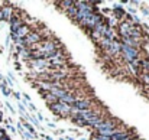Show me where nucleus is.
<instances>
[{
  "mask_svg": "<svg viewBox=\"0 0 149 140\" xmlns=\"http://www.w3.org/2000/svg\"><path fill=\"white\" fill-rule=\"evenodd\" d=\"M120 56L127 62V64H132L133 61L139 59L141 58V51L135 49V48H130L125 44H120Z\"/></svg>",
  "mask_w": 149,
  "mask_h": 140,
  "instance_id": "nucleus-1",
  "label": "nucleus"
},
{
  "mask_svg": "<svg viewBox=\"0 0 149 140\" xmlns=\"http://www.w3.org/2000/svg\"><path fill=\"white\" fill-rule=\"evenodd\" d=\"M25 42L28 44V48L31 46V45H33V44H41L42 42V36H41V33H39V30H35V29H32L28 35H26V38H25Z\"/></svg>",
  "mask_w": 149,
  "mask_h": 140,
  "instance_id": "nucleus-2",
  "label": "nucleus"
},
{
  "mask_svg": "<svg viewBox=\"0 0 149 140\" xmlns=\"http://www.w3.org/2000/svg\"><path fill=\"white\" fill-rule=\"evenodd\" d=\"M72 108L77 111H84L91 108V100L88 98H77V101L72 104Z\"/></svg>",
  "mask_w": 149,
  "mask_h": 140,
  "instance_id": "nucleus-3",
  "label": "nucleus"
},
{
  "mask_svg": "<svg viewBox=\"0 0 149 140\" xmlns=\"http://www.w3.org/2000/svg\"><path fill=\"white\" fill-rule=\"evenodd\" d=\"M9 22H10V30H12V33H15V32H16L23 23H25V22H23L19 16H16V15H13V16L10 17Z\"/></svg>",
  "mask_w": 149,
  "mask_h": 140,
  "instance_id": "nucleus-4",
  "label": "nucleus"
},
{
  "mask_svg": "<svg viewBox=\"0 0 149 140\" xmlns=\"http://www.w3.org/2000/svg\"><path fill=\"white\" fill-rule=\"evenodd\" d=\"M31 30H32V28H31L28 23H23V25H22V26H20V28H19L15 33L19 36V39H25V38H26V35H28Z\"/></svg>",
  "mask_w": 149,
  "mask_h": 140,
  "instance_id": "nucleus-5",
  "label": "nucleus"
},
{
  "mask_svg": "<svg viewBox=\"0 0 149 140\" xmlns=\"http://www.w3.org/2000/svg\"><path fill=\"white\" fill-rule=\"evenodd\" d=\"M13 7L10 6H4V7H0V12H1V17L3 20H10V17L13 16Z\"/></svg>",
  "mask_w": 149,
  "mask_h": 140,
  "instance_id": "nucleus-6",
  "label": "nucleus"
},
{
  "mask_svg": "<svg viewBox=\"0 0 149 140\" xmlns=\"http://www.w3.org/2000/svg\"><path fill=\"white\" fill-rule=\"evenodd\" d=\"M111 13L114 15V17L120 22V20H123V17H125V15H126V12H125V9L123 7H120V6H114L113 9H111Z\"/></svg>",
  "mask_w": 149,
  "mask_h": 140,
  "instance_id": "nucleus-7",
  "label": "nucleus"
},
{
  "mask_svg": "<svg viewBox=\"0 0 149 140\" xmlns=\"http://www.w3.org/2000/svg\"><path fill=\"white\" fill-rule=\"evenodd\" d=\"M141 69H142V72H148L149 74V56L141 58Z\"/></svg>",
  "mask_w": 149,
  "mask_h": 140,
  "instance_id": "nucleus-8",
  "label": "nucleus"
},
{
  "mask_svg": "<svg viewBox=\"0 0 149 140\" xmlns=\"http://www.w3.org/2000/svg\"><path fill=\"white\" fill-rule=\"evenodd\" d=\"M72 119V121L77 124V126H84V127H87V120H84V119H81V117H71Z\"/></svg>",
  "mask_w": 149,
  "mask_h": 140,
  "instance_id": "nucleus-9",
  "label": "nucleus"
},
{
  "mask_svg": "<svg viewBox=\"0 0 149 140\" xmlns=\"http://www.w3.org/2000/svg\"><path fill=\"white\" fill-rule=\"evenodd\" d=\"M65 13L68 15V17L74 19V17H75V15H77V7H75V6H71L70 9H67V10H65Z\"/></svg>",
  "mask_w": 149,
  "mask_h": 140,
  "instance_id": "nucleus-10",
  "label": "nucleus"
},
{
  "mask_svg": "<svg viewBox=\"0 0 149 140\" xmlns=\"http://www.w3.org/2000/svg\"><path fill=\"white\" fill-rule=\"evenodd\" d=\"M58 4H59V6H62V9H64V10H67V9H70L71 6H74V1H68V0H67V1H59Z\"/></svg>",
  "mask_w": 149,
  "mask_h": 140,
  "instance_id": "nucleus-11",
  "label": "nucleus"
},
{
  "mask_svg": "<svg viewBox=\"0 0 149 140\" xmlns=\"http://www.w3.org/2000/svg\"><path fill=\"white\" fill-rule=\"evenodd\" d=\"M23 124H25V127L28 129V132H29L31 134H35V129H33L32 124H29V123H23Z\"/></svg>",
  "mask_w": 149,
  "mask_h": 140,
  "instance_id": "nucleus-12",
  "label": "nucleus"
},
{
  "mask_svg": "<svg viewBox=\"0 0 149 140\" xmlns=\"http://www.w3.org/2000/svg\"><path fill=\"white\" fill-rule=\"evenodd\" d=\"M10 36H12V39H13V42H15V44L17 45V44H19V41H20V39H19V36H17L16 33H10Z\"/></svg>",
  "mask_w": 149,
  "mask_h": 140,
  "instance_id": "nucleus-13",
  "label": "nucleus"
},
{
  "mask_svg": "<svg viewBox=\"0 0 149 140\" xmlns=\"http://www.w3.org/2000/svg\"><path fill=\"white\" fill-rule=\"evenodd\" d=\"M0 88H1V93L4 94L6 97H7V95H10V90H9L7 87H0Z\"/></svg>",
  "mask_w": 149,
  "mask_h": 140,
  "instance_id": "nucleus-14",
  "label": "nucleus"
},
{
  "mask_svg": "<svg viewBox=\"0 0 149 140\" xmlns=\"http://www.w3.org/2000/svg\"><path fill=\"white\" fill-rule=\"evenodd\" d=\"M23 134H25V137H26V139H32V137H35V134H31L29 132H25Z\"/></svg>",
  "mask_w": 149,
  "mask_h": 140,
  "instance_id": "nucleus-15",
  "label": "nucleus"
},
{
  "mask_svg": "<svg viewBox=\"0 0 149 140\" xmlns=\"http://www.w3.org/2000/svg\"><path fill=\"white\" fill-rule=\"evenodd\" d=\"M19 110H20V113H22V114H25V111H26V110H25V107H23L22 104H19Z\"/></svg>",
  "mask_w": 149,
  "mask_h": 140,
  "instance_id": "nucleus-16",
  "label": "nucleus"
},
{
  "mask_svg": "<svg viewBox=\"0 0 149 140\" xmlns=\"http://www.w3.org/2000/svg\"><path fill=\"white\" fill-rule=\"evenodd\" d=\"M29 108H31L32 111H36V108H35V105H33V104H31V103H29Z\"/></svg>",
  "mask_w": 149,
  "mask_h": 140,
  "instance_id": "nucleus-17",
  "label": "nucleus"
},
{
  "mask_svg": "<svg viewBox=\"0 0 149 140\" xmlns=\"http://www.w3.org/2000/svg\"><path fill=\"white\" fill-rule=\"evenodd\" d=\"M31 121H32V123H33V124H36V126H38V124H39V123H38V121H36V119H33V117H31Z\"/></svg>",
  "mask_w": 149,
  "mask_h": 140,
  "instance_id": "nucleus-18",
  "label": "nucleus"
},
{
  "mask_svg": "<svg viewBox=\"0 0 149 140\" xmlns=\"http://www.w3.org/2000/svg\"><path fill=\"white\" fill-rule=\"evenodd\" d=\"M0 140H12V139H10V137H9L7 134H6V136H3V137H1V139H0Z\"/></svg>",
  "mask_w": 149,
  "mask_h": 140,
  "instance_id": "nucleus-19",
  "label": "nucleus"
},
{
  "mask_svg": "<svg viewBox=\"0 0 149 140\" xmlns=\"http://www.w3.org/2000/svg\"><path fill=\"white\" fill-rule=\"evenodd\" d=\"M38 119H39V120L42 121V120H44V116H42V114H38Z\"/></svg>",
  "mask_w": 149,
  "mask_h": 140,
  "instance_id": "nucleus-20",
  "label": "nucleus"
},
{
  "mask_svg": "<svg viewBox=\"0 0 149 140\" xmlns=\"http://www.w3.org/2000/svg\"><path fill=\"white\" fill-rule=\"evenodd\" d=\"M7 129H9V130H10V132H12V133H13V132H15V129H13V127H12V126H7Z\"/></svg>",
  "mask_w": 149,
  "mask_h": 140,
  "instance_id": "nucleus-21",
  "label": "nucleus"
},
{
  "mask_svg": "<svg viewBox=\"0 0 149 140\" xmlns=\"http://www.w3.org/2000/svg\"><path fill=\"white\" fill-rule=\"evenodd\" d=\"M142 12H143V13H145V15H149V10H148V9H143V10H142Z\"/></svg>",
  "mask_w": 149,
  "mask_h": 140,
  "instance_id": "nucleus-22",
  "label": "nucleus"
},
{
  "mask_svg": "<svg viewBox=\"0 0 149 140\" xmlns=\"http://www.w3.org/2000/svg\"><path fill=\"white\" fill-rule=\"evenodd\" d=\"M15 97H16V98L19 100V98H20V94H19V93H15Z\"/></svg>",
  "mask_w": 149,
  "mask_h": 140,
  "instance_id": "nucleus-23",
  "label": "nucleus"
},
{
  "mask_svg": "<svg viewBox=\"0 0 149 140\" xmlns=\"http://www.w3.org/2000/svg\"><path fill=\"white\" fill-rule=\"evenodd\" d=\"M62 140H72L71 137H62Z\"/></svg>",
  "mask_w": 149,
  "mask_h": 140,
  "instance_id": "nucleus-24",
  "label": "nucleus"
},
{
  "mask_svg": "<svg viewBox=\"0 0 149 140\" xmlns=\"http://www.w3.org/2000/svg\"><path fill=\"white\" fill-rule=\"evenodd\" d=\"M1 117H3V113L0 111V121H1Z\"/></svg>",
  "mask_w": 149,
  "mask_h": 140,
  "instance_id": "nucleus-25",
  "label": "nucleus"
},
{
  "mask_svg": "<svg viewBox=\"0 0 149 140\" xmlns=\"http://www.w3.org/2000/svg\"><path fill=\"white\" fill-rule=\"evenodd\" d=\"M0 20H3V17H1V12H0Z\"/></svg>",
  "mask_w": 149,
  "mask_h": 140,
  "instance_id": "nucleus-26",
  "label": "nucleus"
}]
</instances>
